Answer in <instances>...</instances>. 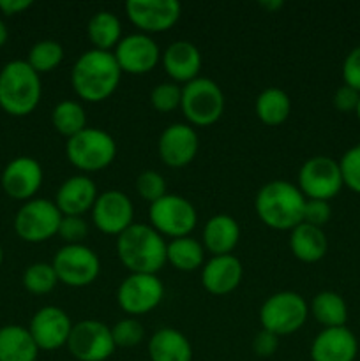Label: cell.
Returning a JSON list of instances; mask_svg holds the SVG:
<instances>
[{
  "label": "cell",
  "instance_id": "obj_25",
  "mask_svg": "<svg viewBox=\"0 0 360 361\" xmlns=\"http://www.w3.org/2000/svg\"><path fill=\"white\" fill-rule=\"evenodd\" d=\"M193 345L182 331L161 328L148 341L150 361H193Z\"/></svg>",
  "mask_w": 360,
  "mask_h": 361
},
{
  "label": "cell",
  "instance_id": "obj_35",
  "mask_svg": "<svg viewBox=\"0 0 360 361\" xmlns=\"http://www.w3.org/2000/svg\"><path fill=\"white\" fill-rule=\"evenodd\" d=\"M180 101H182V87L175 81H162L150 92V104L159 113L175 111L176 108H180Z\"/></svg>",
  "mask_w": 360,
  "mask_h": 361
},
{
  "label": "cell",
  "instance_id": "obj_47",
  "mask_svg": "<svg viewBox=\"0 0 360 361\" xmlns=\"http://www.w3.org/2000/svg\"><path fill=\"white\" fill-rule=\"evenodd\" d=\"M2 261H4V250L2 247H0V267H2Z\"/></svg>",
  "mask_w": 360,
  "mask_h": 361
},
{
  "label": "cell",
  "instance_id": "obj_18",
  "mask_svg": "<svg viewBox=\"0 0 360 361\" xmlns=\"http://www.w3.org/2000/svg\"><path fill=\"white\" fill-rule=\"evenodd\" d=\"M200 140L194 127L187 123H172L159 136L157 154L169 168H184L194 161Z\"/></svg>",
  "mask_w": 360,
  "mask_h": 361
},
{
  "label": "cell",
  "instance_id": "obj_24",
  "mask_svg": "<svg viewBox=\"0 0 360 361\" xmlns=\"http://www.w3.org/2000/svg\"><path fill=\"white\" fill-rule=\"evenodd\" d=\"M240 226L235 217L228 214H217L207 221L201 233V243L212 256L232 254L239 245Z\"/></svg>",
  "mask_w": 360,
  "mask_h": 361
},
{
  "label": "cell",
  "instance_id": "obj_33",
  "mask_svg": "<svg viewBox=\"0 0 360 361\" xmlns=\"http://www.w3.org/2000/svg\"><path fill=\"white\" fill-rule=\"evenodd\" d=\"M64 60V46L53 39H42L30 48L27 56V63L37 74L49 73L56 69Z\"/></svg>",
  "mask_w": 360,
  "mask_h": 361
},
{
  "label": "cell",
  "instance_id": "obj_36",
  "mask_svg": "<svg viewBox=\"0 0 360 361\" xmlns=\"http://www.w3.org/2000/svg\"><path fill=\"white\" fill-rule=\"evenodd\" d=\"M115 348H134L145 338V328L136 317H124L112 326Z\"/></svg>",
  "mask_w": 360,
  "mask_h": 361
},
{
  "label": "cell",
  "instance_id": "obj_14",
  "mask_svg": "<svg viewBox=\"0 0 360 361\" xmlns=\"http://www.w3.org/2000/svg\"><path fill=\"white\" fill-rule=\"evenodd\" d=\"M92 221L104 235L119 236L134 224L133 201L122 190H104L92 207Z\"/></svg>",
  "mask_w": 360,
  "mask_h": 361
},
{
  "label": "cell",
  "instance_id": "obj_28",
  "mask_svg": "<svg viewBox=\"0 0 360 361\" xmlns=\"http://www.w3.org/2000/svg\"><path fill=\"white\" fill-rule=\"evenodd\" d=\"M166 263L179 271L198 270L205 264V247L193 236L173 238L166 243Z\"/></svg>",
  "mask_w": 360,
  "mask_h": 361
},
{
  "label": "cell",
  "instance_id": "obj_5",
  "mask_svg": "<svg viewBox=\"0 0 360 361\" xmlns=\"http://www.w3.org/2000/svg\"><path fill=\"white\" fill-rule=\"evenodd\" d=\"M67 161L83 173H95L108 168L116 157L113 136L97 127H85L66 143Z\"/></svg>",
  "mask_w": 360,
  "mask_h": 361
},
{
  "label": "cell",
  "instance_id": "obj_42",
  "mask_svg": "<svg viewBox=\"0 0 360 361\" xmlns=\"http://www.w3.org/2000/svg\"><path fill=\"white\" fill-rule=\"evenodd\" d=\"M279 338L281 337H277L272 331L260 330L253 341L254 355L260 356V358H270V356H274L279 348Z\"/></svg>",
  "mask_w": 360,
  "mask_h": 361
},
{
  "label": "cell",
  "instance_id": "obj_17",
  "mask_svg": "<svg viewBox=\"0 0 360 361\" xmlns=\"http://www.w3.org/2000/svg\"><path fill=\"white\" fill-rule=\"evenodd\" d=\"M113 55L122 73L138 76V74L150 73L157 66L161 60V49L150 35L136 32V34L124 35L113 49Z\"/></svg>",
  "mask_w": 360,
  "mask_h": 361
},
{
  "label": "cell",
  "instance_id": "obj_9",
  "mask_svg": "<svg viewBox=\"0 0 360 361\" xmlns=\"http://www.w3.org/2000/svg\"><path fill=\"white\" fill-rule=\"evenodd\" d=\"M62 214L56 208L55 201L44 197H34L25 201L14 217V231L23 242L42 243L59 235Z\"/></svg>",
  "mask_w": 360,
  "mask_h": 361
},
{
  "label": "cell",
  "instance_id": "obj_43",
  "mask_svg": "<svg viewBox=\"0 0 360 361\" xmlns=\"http://www.w3.org/2000/svg\"><path fill=\"white\" fill-rule=\"evenodd\" d=\"M360 101V92L348 85H341L334 94V106L342 113L355 111Z\"/></svg>",
  "mask_w": 360,
  "mask_h": 361
},
{
  "label": "cell",
  "instance_id": "obj_4",
  "mask_svg": "<svg viewBox=\"0 0 360 361\" xmlns=\"http://www.w3.org/2000/svg\"><path fill=\"white\" fill-rule=\"evenodd\" d=\"M41 74L27 60H11L0 71V108L11 116H27L41 102Z\"/></svg>",
  "mask_w": 360,
  "mask_h": 361
},
{
  "label": "cell",
  "instance_id": "obj_45",
  "mask_svg": "<svg viewBox=\"0 0 360 361\" xmlns=\"http://www.w3.org/2000/svg\"><path fill=\"white\" fill-rule=\"evenodd\" d=\"M7 37H9V32H7L6 23H4V21L0 20V48H2V46L6 44Z\"/></svg>",
  "mask_w": 360,
  "mask_h": 361
},
{
  "label": "cell",
  "instance_id": "obj_48",
  "mask_svg": "<svg viewBox=\"0 0 360 361\" xmlns=\"http://www.w3.org/2000/svg\"><path fill=\"white\" fill-rule=\"evenodd\" d=\"M355 113H356V116H359V120H360V101H359V106H356Z\"/></svg>",
  "mask_w": 360,
  "mask_h": 361
},
{
  "label": "cell",
  "instance_id": "obj_11",
  "mask_svg": "<svg viewBox=\"0 0 360 361\" xmlns=\"http://www.w3.org/2000/svg\"><path fill=\"white\" fill-rule=\"evenodd\" d=\"M164 286L157 275L129 274L116 289V303L131 317L145 316L161 305Z\"/></svg>",
  "mask_w": 360,
  "mask_h": 361
},
{
  "label": "cell",
  "instance_id": "obj_26",
  "mask_svg": "<svg viewBox=\"0 0 360 361\" xmlns=\"http://www.w3.org/2000/svg\"><path fill=\"white\" fill-rule=\"evenodd\" d=\"M289 249L302 263H318L328 250V240L323 229L302 222L289 231Z\"/></svg>",
  "mask_w": 360,
  "mask_h": 361
},
{
  "label": "cell",
  "instance_id": "obj_15",
  "mask_svg": "<svg viewBox=\"0 0 360 361\" xmlns=\"http://www.w3.org/2000/svg\"><path fill=\"white\" fill-rule=\"evenodd\" d=\"M126 13L141 34L150 35L169 30L180 20L182 6L176 0H129Z\"/></svg>",
  "mask_w": 360,
  "mask_h": 361
},
{
  "label": "cell",
  "instance_id": "obj_8",
  "mask_svg": "<svg viewBox=\"0 0 360 361\" xmlns=\"http://www.w3.org/2000/svg\"><path fill=\"white\" fill-rule=\"evenodd\" d=\"M150 226L162 236L182 238L191 236L198 224V212L187 197L179 194H166L148 208Z\"/></svg>",
  "mask_w": 360,
  "mask_h": 361
},
{
  "label": "cell",
  "instance_id": "obj_37",
  "mask_svg": "<svg viewBox=\"0 0 360 361\" xmlns=\"http://www.w3.org/2000/svg\"><path fill=\"white\" fill-rule=\"evenodd\" d=\"M136 192L140 194L141 200L148 201V203H155L157 200H161L162 196H166V180L161 173L147 171L140 173L136 178Z\"/></svg>",
  "mask_w": 360,
  "mask_h": 361
},
{
  "label": "cell",
  "instance_id": "obj_39",
  "mask_svg": "<svg viewBox=\"0 0 360 361\" xmlns=\"http://www.w3.org/2000/svg\"><path fill=\"white\" fill-rule=\"evenodd\" d=\"M59 236L66 242V245H76L83 243L88 236V224L83 217H66L62 215L59 228Z\"/></svg>",
  "mask_w": 360,
  "mask_h": 361
},
{
  "label": "cell",
  "instance_id": "obj_7",
  "mask_svg": "<svg viewBox=\"0 0 360 361\" xmlns=\"http://www.w3.org/2000/svg\"><path fill=\"white\" fill-rule=\"evenodd\" d=\"M309 316L307 302L293 291H279L268 296L260 309L261 330L275 334L277 337L292 335L306 324Z\"/></svg>",
  "mask_w": 360,
  "mask_h": 361
},
{
  "label": "cell",
  "instance_id": "obj_6",
  "mask_svg": "<svg viewBox=\"0 0 360 361\" xmlns=\"http://www.w3.org/2000/svg\"><path fill=\"white\" fill-rule=\"evenodd\" d=\"M184 116L196 127H208L224 113V94L210 78L198 76L182 87L180 101Z\"/></svg>",
  "mask_w": 360,
  "mask_h": 361
},
{
  "label": "cell",
  "instance_id": "obj_12",
  "mask_svg": "<svg viewBox=\"0 0 360 361\" xmlns=\"http://www.w3.org/2000/svg\"><path fill=\"white\" fill-rule=\"evenodd\" d=\"M299 189L306 200L330 201L342 189L339 162L328 155H314L299 169Z\"/></svg>",
  "mask_w": 360,
  "mask_h": 361
},
{
  "label": "cell",
  "instance_id": "obj_34",
  "mask_svg": "<svg viewBox=\"0 0 360 361\" xmlns=\"http://www.w3.org/2000/svg\"><path fill=\"white\" fill-rule=\"evenodd\" d=\"M59 284L52 263H34L25 270L23 288L32 295H48Z\"/></svg>",
  "mask_w": 360,
  "mask_h": 361
},
{
  "label": "cell",
  "instance_id": "obj_27",
  "mask_svg": "<svg viewBox=\"0 0 360 361\" xmlns=\"http://www.w3.org/2000/svg\"><path fill=\"white\" fill-rule=\"evenodd\" d=\"M39 348L28 328L9 324L0 328V361H35Z\"/></svg>",
  "mask_w": 360,
  "mask_h": 361
},
{
  "label": "cell",
  "instance_id": "obj_2",
  "mask_svg": "<svg viewBox=\"0 0 360 361\" xmlns=\"http://www.w3.org/2000/svg\"><path fill=\"white\" fill-rule=\"evenodd\" d=\"M306 196L288 180H272L258 190L254 210L258 217L275 231H292L304 222Z\"/></svg>",
  "mask_w": 360,
  "mask_h": 361
},
{
  "label": "cell",
  "instance_id": "obj_23",
  "mask_svg": "<svg viewBox=\"0 0 360 361\" xmlns=\"http://www.w3.org/2000/svg\"><path fill=\"white\" fill-rule=\"evenodd\" d=\"M166 74L175 83H189L201 71V53L193 42L175 41L161 55Z\"/></svg>",
  "mask_w": 360,
  "mask_h": 361
},
{
  "label": "cell",
  "instance_id": "obj_38",
  "mask_svg": "<svg viewBox=\"0 0 360 361\" xmlns=\"http://www.w3.org/2000/svg\"><path fill=\"white\" fill-rule=\"evenodd\" d=\"M339 169H341L342 185L360 194V143L344 152L339 161Z\"/></svg>",
  "mask_w": 360,
  "mask_h": 361
},
{
  "label": "cell",
  "instance_id": "obj_30",
  "mask_svg": "<svg viewBox=\"0 0 360 361\" xmlns=\"http://www.w3.org/2000/svg\"><path fill=\"white\" fill-rule=\"evenodd\" d=\"M254 109H256V116L260 118V122H263L265 126H281L292 113V99L284 90L277 87L265 88L256 97Z\"/></svg>",
  "mask_w": 360,
  "mask_h": 361
},
{
  "label": "cell",
  "instance_id": "obj_32",
  "mask_svg": "<svg viewBox=\"0 0 360 361\" xmlns=\"http://www.w3.org/2000/svg\"><path fill=\"white\" fill-rule=\"evenodd\" d=\"M52 122L56 133L69 140V137L76 136L78 133H81L87 127V113H85L81 102L66 99V101H60L53 108Z\"/></svg>",
  "mask_w": 360,
  "mask_h": 361
},
{
  "label": "cell",
  "instance_id": "obj_41",
  "mask_svg": "<svg viewBox=\"0 0 360 361\" xmlns=\"http://www.w3.org/2000/svg\"><path fill=\"white\" fill-rule=\"evenodd\" d=\"M342 81L360 92V44L353 48L342 62Z\"/></svg>",
  "mask_w": 360,
  "mask_h": 361
},
{
  "label": "cell",
  "instance_id": "obj_21",
  "mask_svg": "<svg viewBox=\"0 0 360 361\" xmlns=\"http://www.w3.org/2000/svg\"><path fill=\"white\" fill-rule=\"evenodd\" d=\"M97 187L87 175H74L64 180L55 196V204L66 217H83L97 200Z\"/></svg>",
  "mask_w": 360,
  "mask_h": 361
},
{
  "label": "cell",
  "instance_id": "obj_40",
  "mask_svg": "<svg viewBox=\"0 0 360 361\" xmlns=\"http://www.w3.org/2000/svg\"><path fill=\"white\" fill-rule=\"evenodd\" d=\"M330 204L328 201L321 200H306V208H304V222L311 226H316V228H321V226L327 224L330 221Z\"/></svg>",
  "mask_w": 360,
  "mask_h": 361
},
{
  "label": "cell",
  "instance_id": "obj_44",
  "mask_svg": "<svg viewBox=\"0 0 360 361\" xmlns=\"http://www.w3.org/2000/svg\"><path fill=\"white\" fill-rule=\"evenodd\" d=\"M32 4H34L32 0H0V11L6 16H14L32 7Z\"/></svg>",
  "mask_w": 360,
  "mask_h": 361
},
{
  "label": "cell",
  "instance_id": "obj_10",
  "mask_svg": "<svg viewBox=\"0 0 360 361\" xmlns=\"http://www.w3.org/2000/svg\"><path fill=\"white\" fill-rule=\"evenodd\" d=\"M52 264L59 282L69 288H87L101 274V259L83 243L60 247Z\"/></svg>",
  "mask_w": 360,
  "mask_h": 361
},
{
  "label": "cell",
  "instance_id": "obj_22",
  "mask_svg": "<svg viewBox=\"0 0 360 361\" xmlns=\"http://www.w3.org/2000/svg\"><path fill=\"white\" fill-rule=\"evenodd\" d=\"M359 342L346 326L323 328L311 344L313 361H355Z\"/></svg>",
  "mask_w": 360,
  "mask_h": 361
},
{
  "label": "cell",
  "instance_id": "obj_1",
  "mask_svg": "<svg viewBox=\"0 0 360 361\" xmlns=\"http://www.w3.org/2000/svg\"><path fill=\"white\" fill-rule=\"evenodd\" d=\"M122 74L113 51L92 48L74 62L71 69V85L83 101L102 102L116 90Z\"/></svg>",
  "mask_w": 360,
  "mask_h": 361
},
{
  "label": "cell",
  "instance_id": "obj_31",
  "mask_svg": "<svg viewBox=\"0 0 360 361\" xmlns=\"http://www.w3.org/2000/svg\"><path fill=\"white\" fill-rule=\"evenodd\" d=\"M309 312L323 328L346 326L348 321V305L344 298L335 291H321L313 298Z\"/></svg>",
  "mask_w": 360,
  "mask_h": 361
},
{
  "label": "cell",
  "instance_id": "obj_3",
  "mask_svg": "<svg viewBox=\"0 0 360 361\" xmlns=\"http://www.w3.org/2000/svg\"><path fill=\"white\" fill-rule=\"evenodd\" d=\"M116 256L131 274L157 275L166 264V242L150 224H136L116 236Z\"/></svg>",
  "mask_w": 360,
  "mask_h": 361
},
{
  "label": "cell",
  "instance_id": "obj_29",
  "mask_svg": "<svg viewBox=\"0 0 360 361\" xmlns=\"http://www.w3.org/2000/svg\"><path fill=\"white\" fill-rule=\"evenodd\" d=\"M87 34L94 49L112 51L122 39V23L112 11H97L88 20Z\"/></svg>",
  "mask_w": 360,
  "mask_h": 361
},
{
  "label": "cell",
  "instance_id": "obj_13",
  "mask_svg": "<svg viewBox=\"0 0 360 361\" xmlns=\"http://www.w3.org/2000/svg\"><path fill=\"white\" fill-rule=\"evenodd\" d=\"M67 349L78 361H106L115 353L112 328L95 319L73 324Z\"/></svg>",
  "mask_w": 360,
  "mask_h": 361
},
{
  "label": "cell",
  "instance_id": "obj_19",
  "mask_svg": "<svg viewBox=\"0 0 360 361\" xmlns=\"http://www.w3.org/2000/svg\"><path fill=\"white\" fill-rule=\"evenodd\" d=\"M42 166L35 159L21 155L13 159L2 171V189L16 201H30L42 185Z\"/></svg>",
  "mask_w": 360,
  "mask_h": 361
},
{
  "label": "cell",
  "instance_id": "obj_16",
  "mask_svg": "<svg viewBox=\"0 0 360 361\" xmlns=\"http://www.w3.org/2000/svg\"><path fill=\"white\" fill-rule=\"evenodd\" d=\"M73 321L66 310L55 305H46L32 316L28 331L39 351H56L67 345Z\"/></svg>",
  "mask_w": 360,
  "mask_h": 361
},
{
  "label": "cell",
  "instance_id": "obj_20",
  "mask_svg": "<svg viewBox=\"0 0 360 361\" xmlns=\"http://www.w3.org/2000/svg\"><path fill=\"white\" fill-rule=\"evenodd\" d=\"M244 268L233 254L212 256L201 267V286L214 296H224L235 291L242 281Z\"/></svg>",
  "mask_w": 360,
  "mask_h": 361
},
{
  "label": "cell",
  "instance_id": "obj_46",
  "mask_svg": "<svg viewBox=\"0 0 360 361\" xmlns=\"http://www.w3.org/2000/svg\"><path fill=\"white\" fill-rule=\"evenodd\" d=\"M260 6L263 7V9H268V11H272V9H281L282 2H281V0H274V2H261Z\"/></svg>",
  "mask_w": 360,
  "mask_h": 361
}]
</instances>
